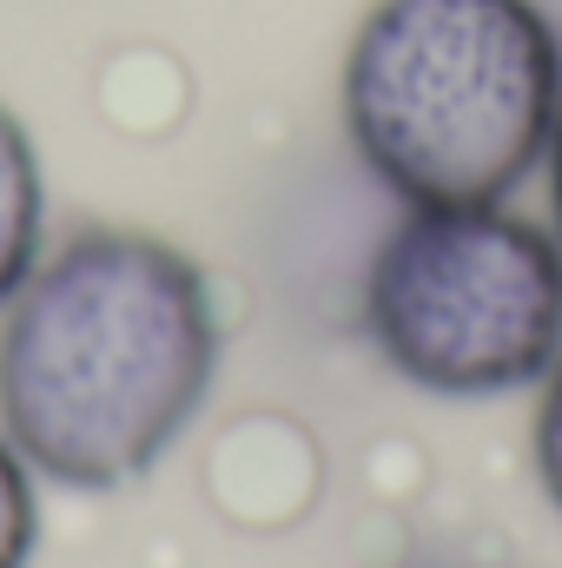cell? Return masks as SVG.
Here are the masks:
<instances>
[{"instance_id": "obj_1", "label": "cell", "mask_w": 562, "mask_h": 568, "mask_svg": "<svg viewBox=\"0 0 562 568\" xmlns=\"http://www.w3.org/2000/svg\"><path fill=\"white\" fill-rule=\"evenodd\" d=\"M219 377L205 272L152 232H73L0 317V436L60 489H120Z\"/></svg>"}, {"instance_id": "obj_2", "label": "cell", "mask_w": 562, "mask_h": 568, "mask_svg": "<svg viewBox=\"0 0 562 568\" xmlns=\"http://www.w3.org/2000/svg\"><path fill=\"white\" fill-rule=\"evenodd\" d=\"M562 106V33L536 0H378L344 53V133L404 212L503 205Z\"/></svg>"}, {"instance_id": "obj_3", "label": "cell", "mask_w": 562, "mask_h": 568, "mask_svg": "<svg viewBox=\"0 0 562 568\" xmlns=\"http://www.w3.org/2000/svg\"><path fill=\"white\" fill-rule=\"evenodd\" d=\"M364 331L423 397H510L562 357V239L510 205L404 212L364 278Z\"/></svg>"}, {"instance_id": "obj_4", "label": "cell", "mask_w": 562, "mask_h": 568, "mask_svg": "<svg viewBox=\"0 0 562 568\" xmlns=\"http://www.w3.org/2000/svg\"><path fill=\"white\" fill-rule=\"evenodd\" d=\"M40 225H47V192H40V152L27 140L20 113L0 106V304L27 284L40 265Z\"/></svg>"}, {"instance_id": "obj_5", "label": "cell", "mask_w": 562, "mask_h": 568, "mask_svg": "<svg viewBox=\"0 0 562 568\" xmlns=\"http://www.w3.org/2000/svg\"><path fill=\"white\" fill-rule=\"evenodd\" d=\"M40 536V496H33V469L27 456L0 436V568H27Z\"/></svg>"}, {"instance_id": "obj_6", "label": "cell", "mask_w": 562, "mask_h": 568, "mask_svg": "<svg viewBox=\"0 0 562 568\" xmlns=\"http://www.w3.org/2000/svg\"><path fill=\"white\" fill-rule=\"evenodd\" d=\"M530 456H536V483L562 516V357L543 377V404H536V429H530Z\"/></svg>"}, {"instance_id": "obj_7", "label": "cell", "mask_w": 562, "mask_h": 568, "mask_svg": "<svg viewBox=\"0 0 562 568\" xmlns=\"http://www.w3.org/2000/svg\"><path fill=\"white\" fill-rule=\"evenodd\" d=\"M543 179H550V219H556V239H562V106H556V126H550V145H543Z\"/></svg>"}]
</instances>
